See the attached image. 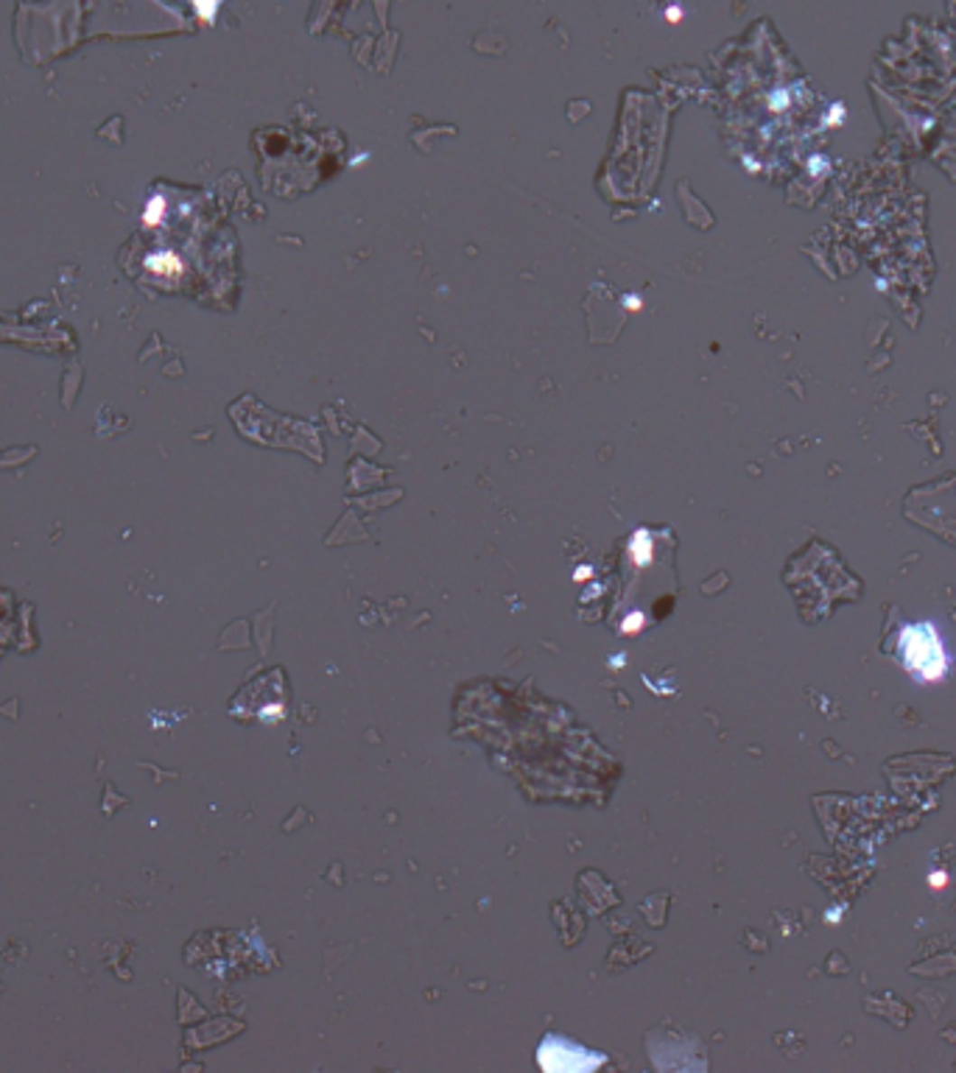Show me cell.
I'll use <instances>...</instances> for the list:
<instances>
[{"mask_svg":"<svg viewBox=\"0 0 956 1073\" xmlns=\"http://www.w3.org/2000/svg\"><path fill=\"white\" fill-rule=\"evenodd\" d=\"M537 1062L543 1070H552V1073H576V1070L596 1068L601 1062V1057H593L588 1049H579L573 1042L552 1037L540 1046Z\"/></svg>","mask_w":956,"mask_h":1073,"instance_id":"7a4b0ae2","label":"cell"},{"mask_svg":"<svg viewBox=\"0 0 956 1073\" xmlns=\"http://www.w3.org/2000/svg\"><path fill=\"white\" fill-rule=\"evenodd\" d=\"M904 669L917 682H940L951 669V657L934 624H906L897 634Z\"/></svg>","mask_w":956,"mask_h":1073,"instance_id":"6da1fadb","label":"cell"},{"mask_svg":"<svg viewBox=\"0 0 956 1073\" xmlns=\"http://www.w3.org/2000/svg\"><path fill=\"white\" fill-rule=\"evenodd\" d=\"M929 886L932 889H945L948 886V875L945 873H932L929 875Z\"/></svg>","mask_w":956,"mask_h":1073,"instance_id":"3957f363","label":"cell"}]
</instances>
